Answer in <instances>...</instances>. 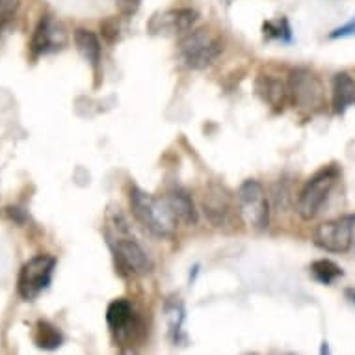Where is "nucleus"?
I'll list each match as a JSON object with an SVG mask.
<instances>
[{
  "mask_svg": "<svg viewBox=\"0 0 355 355\" xmlns=\"http://www.w3.org/2000/svg\"><path fill=\"white\" fill-rule=\"evenodd\" d=\"M128 203L136 221L157 239H171L177 231V218L169 209L166 198H157L138 187L128 190Z\"/></svg>",
  "mask_w": 355,
  "mask_h": 355,
  "instance_id": "obj_1",
  "label": "nucleus"
},
{
  "mask_svg": "<svg viewBox=\"0 0 355 355\" xmlns=\"http://www.w3.org/2000/svg\"><path fill=\"white\" fill-rule=\"evenodd\" d=\"M223 53V41L214 30H188V34L179 41V56L188 69L201 71L212 65Z\"/></svg>",
  "mask_w": 355,
  "mask_h": 355,
  "instance_id": "obj_2",
  "label": "nucleus"
},
{
  "mask_svg": "<svg viewBox=\"0 0 355 355\" xmlns=\"http://www.w3.org/2000/svg\"><path fill=\"white\" fill-rule=\"evenodd\" d=\"M240 218L255 231H266L270 227V201L266 190L255 179H248L240 184L236 192Z\"/></svg>",
  "mask_w": 355,
  "mask_h": 355,
  "instance_id": "obj_3",
  "label": "nucleus"
},
{
  "mask_svg": "<svg viewBox=\"0 0 355 355\" xmlns=\"http://www.w3.org/2000/svg\"><path fill=\"white\" fill-rule=\"evenodd\" d=\"M338 171L335 168H324L316 171L302 188V192L297 196L296 210L303 221L315 220L318 212L322 210L324 203L329 198L335 182H337Z\"/></svg>",
  "mask_w": 355,
  "mask_h": 355,
  "instance_id": "obj_4",
  "label": "nucleus"
},
{
  "mask_svg": "<svg viewBox=\"0 0 355 355\" xmlns=\"http://www.w3.org/2000/svg\"><path fill=\"white\" fill-rule=\"evenodd\" d=\"M56 259L53 255H35L24 262L17 277V292L24 302H34L47 291L53 281Z\"/></svg>",
  "mask_w": 355,
  "mask_h": 355,
  "instance_id": "obj_5",
  "label": "nucleus"
},
{
  "mask_svg": "<svg viewBox=\"0 0 355 355\" xmlns=\"http://www.w3.org/2000/svg\"><path fill=\"white\" fill-rule=\"evenodd\" d=\"M288 97L300 110L316 112L324 106L326 89L313 71L296 69L288 78Z\"/></svg>",
  "mask_w": 355,
  "mask_h": 355,
  "instance_id": "obj_6",
  "label": "nucleus"
},
{
  "mask_svg": "<svg viewBox=\"0 0 355 355\" xmlns=\"http://www.w3.org/2000/svg\"><path fill=\"white\" fill-rule=\"evenodd\" d=\"M355 231V216H340L324 221L315 231V244L329 253H346L352 248Z\"/></svg>",
  "mask_w": 355,
  "mask_h": 355,
  "instance_id": "obj_7",
  "label": "nucleus"
},
{
  "mask_svg": "<svg viewBox=\"0 0 355 355\" xmlns=\"http://www.w3.org/2000/svg\"><path fill=\"white\" fill-rule=\"evenodd\" d=\"M106 324L119 344H132L141 333L140 318L128 300H114L106 309Z\"/></svg>",
  "mask_w": 355,
  "mask_h": 355,
  "instance_id": "obj_8",
  "label": "nucleus"
},
{
  "mask_svg": "<svg viewBox=\"0 0 355 355\" xmlns=\"http://www.w3.org/2000/svg\"><path fill=\"white\" fill-rule=\"evenodd\" d=\"M203 207L205 218L209 220L212 227H227L234 221V216L239 214V205L234 203L233 196L227 188L221 184H210L203 193Z\"/></svg>",
  "mask_w": 355,
  "mask_h": 355,
  "instance_id": "obj_9",
  "label": "nucleus"
},
{
  "mask_svg": "<svg viewBox=\"0 0 355 355\" xmlns=\"http://www.w3.org/2000/svg\"><path fill=\"white\" fill-rule=\"evenodd\" d=\"M116 268L123 275H147L153 272V261L135 239H116L110 242Z\"/></svg>",
  "mask_w": 355,
  "mask_h": 355,
  "instance_id": "obj_10",
  "label": "nucleus"
},
{
  "mask_svg": "<svg viewBox=\"0 0 355 355\" xmlns=\"http://www.w3.org/2000/svg\"><path fill=\"white\" fill-rule=\"evenodd\" d=\"M67 45V32H65L64 24L53 19L51 15L41 17L37 23L30 41V51L34 56H43V54L56 53L60 49Z\"/></svg>",
  "mask_w": 355,
  "mask_h": 355,
  "instance_id": "obj_11",
  "label": "nucleus"
},
{
  "mask_svg": "<svg viewBox=\"0 0 355 355\" xmlns=\"http://www.w3.org/2000/svg\"><path fill=\"white\" fill-rule=\"evenodd\" d=\"M199 13L192 8H177L168 12L157 13L149 21V30L153 34H182L192 30Z\"/></svg>",
  "mask_w": 355,
  "mask_h": 355,
  "instance_id": "obj_12",
  "label": "nucleus"
},
{
  "mask_svg": "<svg viewBox=\"0 0 355 355\" xmlns=\"http://www.w3.org/2000/svg\"><path fill=\"white\" fill-rule=\"evenodd\" d=\"M164 198L168 201L169 209L179 223H182V225H196L198 223V210H196L192 196L184 188H169Z\"/></svg>",
  "mask_w": 355,
  "mask_h": 355,
  "instance_id": "obj_13",
  "label": "nucleus"
},
{
  "mask_svg": "<svg viewBox=\"0 0 355 355\" xmlns=\"http://www.w3.org/2000/svg\"><path fill=\"white\" fill-rule=\"evenodd\" d=\"M257 95L274 108H283L288 99V84L275 75H259L255 80Z\"/></svg>",
  "mask_w": 355,
  "mask_h": 355,
  "instance_id": "obj_14",
  "label": "nucleus"
},
{
  "mask_svg": "<svg viewBox=\"0 0 355 355\" xmlns=\"http://www.w3.org/2000/svg\"><path fill=\"white\" fill-rule=\"evenodd\" d=\"M331 106L335 114H344L355 105V78L348 73H337L333 78Z\"/></svg>",
  "mask_w": 355,
  "mask_h": 355,
  "instance_id": "obj_15",
  "label": "nucleus"
},
{
  "mask_svg": "<svg viewBox=\"0 0 355 355\" xmlns=\"http://www.w3.org/2000/svg\"><path fill=\"white\" fill-rule=\"evenodd\" d=\"M75 45L78 53L82 54V58L94 67V71H99L103 49H101V41L97 34L86 28L75 30Z\"/></svg>",
  "mask_w": 355,
  "mask_h": 355,
  "instance_id": "obj_16",
  "label": "nucleus"
},
{
  "mask_svg": "<svg viewBox=\"0 0 355 355\" xmlns=\"http://www.w3.org/2000/svg\"><path fill=\"white\" fill-rule=\"evenodd\" d=\"M34 343L41 349H56L64 343V335L58 327L53 326L51 322L40 320L35 324Z\"/></svg>",
  "mask_w": 355,
  "mask_h": 355,
  "instance_id": "obj_17",
  "label": "nucleus"
},
{
  "mask_svg": "<svg viewBox=\"0 0 355 355\" xmlns=\"http://www.w3.org/2000/svg\"><path fill=\"white\" fill-rule=\"evenodd\" d=\"M166 318H168L169 337L175 344L179 343L182 337V326H184V305L179 297H169L166 302Z\"/></svg>",
  "mask_w": 355,
  "mask_h": 355,
  "instance_id": "obj_18",
  "label": "nucleus"
},
{
  "mask_svg": "<svg viewBox=\"0 0 355 355\" xmlns=\"http://www.w3.org/2000/svg\"><path fill=\"white\" fill-rule=\"evenodd\" d=\"M311 274L316 281H320L322 285H331L333 281L343 277V268L329 259H320L311 264Z\"/></svg>",
  "mask_w": 355,
  "mask_h": 355,
  "instance_id": "obj_19",
  "label": "nucleus"
},
{
  "mask_svg": "<svg viewBox=\"0 0 355 355\" xmlns=\"http://www.w3.org/2000/svg\"><path fill=\"white\" fill-rule=\"evenodd\" d=\"M262 30H264V37H268V40H272V37L281 41L292 40V30L291 26H288V21H286V19H281L279 23H272V21H268V23H264Z\"/></svg>",
  "mask_w": 355,
  "mask_h": 355,
  "instance_id": "obj_20",
  "label": "nucleus"
},
{
  "mask_svg": "<svg viewBox=\"0 0 355 355\" xmlns=\"http://www.w3.org/2000/svg\"><path fill=\"white\" fill-rule=\"evenodd\" d=\"M19 0H0V24L6 23L8 19L13 17V13L17 10Z\"/></svg>",
  "mask_w": 355,
  "mask_h": 355,
  "instance_id": "obj_21",
  "label": "nucleus"
},
{
  "mask_svg": "<svg viewBox=\"0 0 355 355\" xmlns=\"http://www.w3.org/2000/svg\"><path fill=\"white\" fill-rule=\"evenodd\" d=\"M101 30H103V35L106 37V41H110V43H114L117 40V35H119V24H117L116 19L105 21L101 24Z\"/></svg>",
  "mask_w": 355,
  "mask_h": 355,
  "instance_id": "obj_22",
  "label": "nucleus"
},
{
  "mask_svg": "<svg viewBox=\"0 0 355 355\" xmlns=\"http://www.w3.org/2000/svg\"><path fill=\"white\" fill-rule=\"evenodd\" d=\"M352 34H355V19H352L349 23L343 24V26H338V28L333 30L331 34H329V37H331V40H337V37H346V35Z\"/></svg>",
  "mask_w": 355,
  "mask_h": 355,
  "instance_id": "obj_23",
  "label": "nucleus"
},
{
  "mask_svg": "<svg viewBox=\"0 0 355 355\" xmlns=\"http://www.w3.org/2000/svg\"><path fill=\"white\" fill-rule=\"evenodd\" d=\"M348 296H349V300L355 303V291H348Z\"/></svg>",
  "mask_w": 355,
  "mask_h": 355,
  "instance_id": "obj_24",
  "label": "nucleus"
},
{
  "mask_svg": "<svg viewBox=\"0 0 355 355\" xmlns=\"http://www.w3.org/2000/svg\"><path fill=\"white\" fill-rule=\"evenodd\" d=\"M322 354H327V344L324 343V346H322Z\"/></svg>",
  "mask_w": 355,
  "mask_h": 355,
  "instance_id": "obj_25",
  "label": "nucleus"
}]
</instances>
